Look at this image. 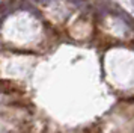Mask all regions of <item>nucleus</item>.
<instances>
[{"label":"nucleus","instance_id":"nucleus-1","mask_svg":"<svg viewBox=\"0 0 134 133\" xmlns=\"http://www.w3.org/2000/svg\"><path fill=\"white\" fill-rule=\"evenodd\" d=\"M133 3H134V2H133Z\"/></svg>","mask_w":134,"mask_h":133}]
</instances>
